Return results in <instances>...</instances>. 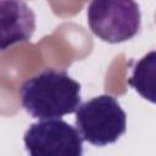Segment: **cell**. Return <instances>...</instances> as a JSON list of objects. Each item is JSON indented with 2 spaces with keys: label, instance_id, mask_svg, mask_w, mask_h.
Instances as JSON below:
<instances>
[{
  "label": "cell",
  "instance_id": "cell-5",
  "mask_svg": "<svg viewBox=\"0 0 156 156\" xmlns=\"http://www.w3.org/2000/svg\"><path fill=\"white\" fill-rule=\"evenodd\" d=\"M0 49L28 41L35 29V15L23 0H0Z\"/></svg>",
  "mask_w": 156,
  "mask_h": 156
},
{
  "label": "cell",
  "instance_id": "cell-2",
  "mask_svg": "<svg viewBox=\"0 0 156 156\" xmlns=\"http://www.w3.org/2000/svg\"><path fill=\"white\" fill-rule=\"evenodd\" d=\"M74 124L85 141L105 146L116 143L126 133L127 116L116 98L99 95L79 105Z\"/></svg>",
  "mask_w": 156,
  "mask_h": 156
},
{
  "label": "cell",
  "instance_id": "cell-6",
  "mask_svg": "<svg viewBox=\"0 0 156 156\" xmlns=\"http://www.w3.org/2000/svg\"><path fill=\"white\" fill-rule=\"evenodd\" d=\"M128 84L143 99L156 104V50L147 52L135 63Z\"/></svg>",
  "mask_w": 156,
  "mask_h": 156
},
{
  "label": "cell",
  "instance_id": "cell-1",
  "mask_svg": "<svg viewBox=\"0 0 156 156\" xmlns=\"http://www.w3.org/2000/svg\"><path fill=\"white\" fill-rule=\"evenodd\" d=\"M22 107L34 118H60L80 105V84L57 68H45L20 87Z\"/></svg>",
  "mask_w": 156,
  "mask_h": 156
},
{
  "label": "cell",
  "instance_id": "cell-4",
  "mask_svg": "<svg viewBox=\"0 0 156 156\" xmlns=\"http://www.w3.org/2000/svg\"><path fill=\"white\" fill-rule=\"evenodd\" d=\"M83 140L77 128L60 118L32 123L23 136L24 147L32 156H80Z\"/></svg>",
  "mask_w": 156,
  "mask_h": 156
},
{
  "label": "cell",
  "instance_id": "cell-3",
  "mask_svg": "<svg viewBox=\"0 0 156 156\" xmlns=\"http://www.w3.org/2000/svg\"><path fill=\"white\" fill-rule=\"evenodd\" d=\"M87 18L90 30L110 44L132 39L141 24V13L135 0H91Z\"/></svg>",
  "mask_w": 156,
  "mask_h": 156
}]
</instances>
